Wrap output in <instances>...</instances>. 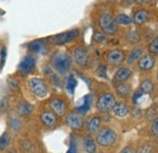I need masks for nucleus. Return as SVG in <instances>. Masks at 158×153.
<instances>
[{
  "instance_id": "ddd939ff",
  "label": "nucleus",
  "mask_w": 158,
  "mask_h": 153,
  "mask_svg": "<svg viewBox=\"0 0 158 153\" xmlns=\"http://www.w3.org/2000/svg\"><path fill=\"white\" fill-rule=\"evenodd\" d=\"M136 66L141 72H151L156 67V56L150 55V54H143L139 58Z\"/></svg>"
},
{
  "instance_id": "2eb2a0df",
  "label": "nucleus",
  "mask_w": 158,
  "mask_h": 153,
  "mask_svg": "<svg viewBox=\"0 0 158 153\" xmlns=\"http://www.w3.org/2000/svg\"><path fill=\"white\" fill-rule=\"evenodd\" d=\"M39 119L41 124L46 128H55L57 125V119L50 111H41L39 114Z\"/></svg>"
},
{
  "instance_id": "f257e3e1",
  "label": "nucleus",
  "mask_w": 158,
  "mask_h": 153,
  "mask_svg": "<svg viewBox=\"0 0 158 153\" xmlns=\"http://www.w3.org/2000/svg\"><path fill=\"white\" fill-rule=\"evenodd\" d=\"M73 61L67 51L57 50L50 56V67L60 76H67L72 69Z\"/></svg>"
},
{
  "instance_id": "c9c22d12",
  "label": "nucleus",
  "mask_w": 158,
  "mask_h": 153,
  "mask_svg": "<svg viewBox=\"0 0 158 153\" xmlns=\"http://www.w3.org/2000/svg\"><path fill=\"white\" fill-rule=\"evenodd\" d=\"M152 2V0H135V4L139 6H145V5H150Z\"/></svg>"
},
{
  "instance_id": "20e7f679",
  "label": "nucleus",
  "mask_w": 158,
  "mask_h": 153,
  "mask_svg": "<svg viewBox=\"0 0 158 153\" xmlns=\"http://www.w3.org/2000/svg\"><path fill=\"white\" fill-rule=\"evenodd\" d=\"M28 89L38 98H44L49 95L48 83L39 76H32L28 79Z\"/></svg>"
},
{
  "instance_id": "bb28decb",
  "label": "nucleus",
  "mask_w": 158,
  "mask_h": 153,
  "mask_svg": "<svg viewBox=\"0 0 158 153\" xmlns=\"http://www.w3.org/2000/svg\"><path fill=\"white\" fill-rule=\"evenodd\" d=\"M9 126L14 130V131H19L22 126V123H21V119L17 115H11L9 118Z\"/></svg>"
},
{
  "instance_id": "2f4dec72",
  "label": "nucleus",
  "mask_w": 158,
  "mask_h": 153,
  "mask_svg": "<svg viewBox=\"0 0 158 153\" xmlns=\"http://www.w3.org/2000/svg\"><path fill=\"white\" fill-rule=\"evenodd\" d=\"M7 84H9V86H10L11 90L20 93V84H19V81L15 78H9L7 79Z\"/></svg>"
},
{
  "instance_id": "9d476101",
  "label": "nucleus",
  "mask_w": 158,
  "mask_h": 153,
  "mask_svg": "<svg viewBox=\"0 0 158 153\" xmlns=\"http://www.w3.org/2000/svg\"><path fill=\"white\" fill-rule=\"evenodd\" d=\"M106 62L112 67H118L125 61V52L120 49H111L105 55Z\"/></svg>"
},
{
  "instance_id": "f03ea898",
  "label": "nucleus",
  "mask_w": 158,
  "mask_h": 153,
  "mask_svg": "<svg viewBox=\"0 0 158 153\" xmlns=\"http://www.w3.org/2000/svg\"><path fill=\"white\" fill-rule=\"evenodd\" d=\"M98 24H99L101 32L106 35H114L118 32V26L114 21V16L107 9H103L100 11L99 17H98Z\"/></svg>"
},
{
  "instance_id": "cd10ccee",
  "label": "nucleus",
  "mask_w": 158,
  "mask_h": 153,
  "mask_svg": "<svg viewBox=\"0 0 158 153\" xmlns=\"http://www.w3.org/2000/svg\"><path fill=\"white\" fill-rule=\"evenodd\" d=\"M147 51H148L150 55H153V56H156L158 54V38L157 37H155V38L148 43Z\"/></svg>"
},
{
  "instance_id": "f3484780",
  "label": "nucleus",
  "mask_w": 158,
  "mask_h": 153,
  "mask_svg": "<svg viewBox=\"0 0 158 153\" xmlns=\"http://www.w3.org/2000/svg\"><path fill=\"white\" fill-rule=\"evenodd\" d=\"M101 124H102V118L100 115H94L91 117L88 122H86V129L90 135L96 134L101 129Z\"/></svg>"
},
{
  "instance_id": "423d86ee",
  "label": "nucleus",
  "mask_w": 158,
  "mask_h": 153,
  "mask_svg": "<svg viewBox=\"0 0 158 153\" xmlns=\"http://www.w3.org/2000/svg\"><path fill=\"white\" fill-rule=\"evenodd\" d=\"M78 37H79L78 29H69V31L62 32V33H59V34L48 37L46 41L50 43V44H52V45H66V44L72 43L73 40H76Z\"/></svg>"
},
{
  "instance_id": "a878e982",
  "label": "nucleus",
  "mask_w": 158,
  "mask_h": 153,
  "mask_svg": "<svg viewBox=\"0 0 158 153\" xmlns=\"http://www.w3.org/2000/svg\"><path fill=\"white\" fill-rule=\"evenodd\" d=\"M77 86V79L73 74H68L66 78V89L68 90L69 94H73Z\"/></svg>"
},
{
  "instance_id": "6e6552de",
  "label": "nucleus",
  "mask_w": 158,
  "mask_h": 153,
  "mask_svg": "<svg viewBox=\"0 0 158 153\" xmlns=\"http://www.w3.org/2000/svg\"><path fill=\"white\" fill-rule=\"evenodd\" d=\"M49 108L50 112L55 115L56 118H62L66 115V111H67V102L64 98L55 96L49 100Z\"/></svg>"
},
{
  "instance_id": "dca6fc26",
  "label": "nucleus",
  "mask_w": 158,
  "mask_h": 153,
  "mask_svg": "<svg viewBox=\"0 0 158 153\" xmlns=\"http://www.w3.org/2000/svg\"><path fill=\"white\" fill-rule=\"evenodd\" d=\"M111 112H113V114L116 117H118V118H125L130 113V107H129V105L127 102L118 101V102H116V105L113 106Z\"/></svg>"
},
{
  "instance_id": "c85d7f7f",
  "label": "nucleus",
  "mask_w": 158,
  "mask_h": 153,
  "mask_svg": "<svg viewBox=\"0 0 158 153\" xmlns=\"http://www.w3.org/2000/svg\"><path fill=\"white\" fill-rule=\"evenodd\" d=\"M157 107L156 106H151V107H148L147 110H146V112H145V115H146V118L148 119V120H153V119H157Z\"/></svg>"
},
{
  "instance_id": "e433bc0d",
  "label": "nucleus",
  "mask_w": 158,
  "mask_h": 153,
  "mask_svg": "<svg viewBox=\"0 0 158 153\" xmlns=\"http://www.w3.org/2000/svg\"><path fill=\"white\" fill-rule=\"evenodd\" d=\"M120 153H136V150L135 148H133V147H130V146H128V147H124Z\"/></svg>"
},
{
  "instance_id": "412c9836",
  "label": "nucleus",
  "mask_w": 158,
  "mask_h": 153,
  "mask_svg": "<svg viewBox=\"0 0 158 153\" xmlns=\"http://www.w3.org/2000/svg\"><path fill=\"white\" fill-rule=\"evenodd\" d=\"M28 49L35 54V55H39V54H43L46 51V44L44 40L41 39H37V40H33L32 43L28 44Z\"/></svg>"
},
{
  "instance_id": "a211bd4d",
  "label": "nucleus",
  "mask_w": 158,
  "mask_h": 153,
  "mask_svg": "<svg viewBox=\"0 0 158 153\" xmlns=\"http://www.w3.org/2000/svg\"><path fill=\"white\" fill-rule=\"evenodd\" d=\"M114 91L119 97L128 98L131 95V86L128 83H114Z\"/></svg>"
},
{
  "instance_id": "4be33fe9",
  "label": "nucleus",
  "mask_w": 158,
  "mask_h": 153,
  "mask_svg": "<svg viewBox=\"0 0 158 153\" xmlns=\"http://www.w3.org/2000/svg\"><path fill=\"white\" fill-rule=\"evenodd\" d=\"M33 111H34L33 105L27 102V101H24V100L21 101L20 103H19V106H17V113H19V115H23V117L31 115L33 113Z\"/></svg>"
},
{
  "instance_id": "1a4fd4ad",
  "label": "nucleus",
  "mask_w": 158,
  "mask_h": 153,
  "mask_svg": "<svg viewBox=\"0 0 158 153\" xmlns=\"http://www.w3.org/2000/svg\"><path fill=\"white\" fill-rule=\"evenodd\" d=\"M35 66H37V60L34 55H26L19 63L17 72L21 76H27L35 69Z\"/></svg>"
},
{
  "instance_id": "473e14b6",
  "label": "nucleus",
  "mask_w": 158,
  "mask_h": 153,
  "mask_svg": "<svg viewBox=\"0 0 158 153\" xmlns=\"http://www.w3.org/2000/svg\"><path fill=\"white\" fill-rule=\"evenodd\" d=\"M136 153H156V151L151 145H143L136 151Z\"/></svg>"
},
{
  "instance_id": "58836bf2",
  "label": "nucleus",
  "mask_w": 158,
  "mask_h": 153,
  "mask_svg": "<svg viewBox=\"0 0 158 153\" xmlns=\"http://www.w3.org/2000/svg\"><path fill=\"white\" fill-rule=\"evenodd\" d=\"M77 152V148H76V145H72L71 147H69V150H68V152L67 153H76Z\"/></svg>"
},
{
  "instance_id": "393cba45",
  "label": "nucleus",
  "mask_w": 158,
  "mask_h": 153,
  "mask_svg": "<svg viewBox=\"0 0 158 153\" xmlns=\"http://www.w3.org/2000/svg\"><path fill=\"white\" fill-rule=\"evenodd\" d=\"M114 21L117 23V26H123V27H128V26H131L133 24V21L131 17L124 12H119L114 16Z\"/></svg>"
},
{
  "instance_id": "9b49d317",
  "label": "nucleus",
  "mask_w": 158,
  "mask_h": 153,
  "mask_svg": "<svg viewBox=\"0 0 158 153\" xmlns=\"http://www.w3.org/2000/svg\"><path fill=\"white\" fill-rule=\"evenodd\" d=\"M71 57H72V61H74V63L79 67H86L89 63V52L83 46L74 48Z\"/></svg>"
},
{
  "instance_id": "39448f33",
  "label": "nucleus",
  "mask_w": 158,
  "mask_h": 153,
  "mask_svg": "<svg viewBox=\"0 0 158 153\" xmlns=\"http://www.w3.org/2000/svg\"><path fill=\"white\" fill-rule=\"evenodd\" d=\"M116 96L111 91H106L100 94L96 100V110L100 113H108L112 111L113 106L116 105Z\"/></svg>"
},
{
  "instance_id": "6ab92c4d",
  "label": "nucleus",
  "mask_w": 158,
  "mask_h": 153,
  "mask_svg": "<svg viewBox=\"0 0 158 153\" xmlns=\"http://www.w3.org/2000/svg\"><path fill=\"white\" fill-rule=\"evenodd\" d=\"M143 55V49L141 48V46H136V48H134L129 54H128V56H125V62H127V64L128 66H133V64H135L136 62L139 61V58L141 57Z\"/></svg>"
},
{
  "instance_id": "f704fd0d",
  "label": "nucleus",
  "mask_w": 158,
  "mask_h": 153,
  "mask_svg": "<svg viewBox=\"0 0 158 153\" xmlns=\"http://www.w3.org/2000/svg\"><path fill=\"white\" fill-rule=\"evenodd\" d=\"M151 131L155 136L158 135V119H153L151 120Z\"/></svg>"
},
{
  "instance_id": "aec40b11",
  "label": "nucleus",
  "mask_w": 158,
  "mask_h": 153,
  "mask_svg": "<svg viewBox=\"0 0 158 153\" xmlns=\"http://www.w3.org/2000/svg\"><path fill=\"white\" fill-rule=\"evenodd\" d=\"M139 90H140L142 94L151 95V94H153L155 90H156V83H155L152 79H143V80H141V83H140Z\"/></svg>"
},
{
  "instance_id": "f8f14e48",
  "label": "nucleus",
  "mask_w": 158,
  "mask_h": 153,
  "mask_svg": "<svg viewBox=\"0 0 158 153\" xmlns=\"http://www.w3.org/2000/svg\"><path fill=\"white\" fill-rule=\"evenodd\" d=\"M66 123L74 131H79V130H81L84 128L83 117L79 114L78 112H74V111H72V112L66 114Z\"/></svg>"
},
{
  "instance_id": "0eeeda50",
  "label": "nucleus",
  "mask_w": 158,
  "mask_h": 153,
  "mask_svg": "<svg viewBox=\"0 0 158 153\" xmlns=\"http://www.w3.org/2000/svg\"><path fill=\"white\" fill-rule=\"evenodd\" d=\"M152 19V11L145 6H138L133 11L131 21L136 26H145Z\"/></svg>"
},
{
  "instance_id": "5701e85b",
  "label": "nucleus",
  "mask_w": 158,
  "mask_h": 153,
  "mask_svg": "<svg viewBox=\"0 0 158 153\" xmlns=\"http://www.w3.org/2000/svg\"><path fill=\"white\" fill-rule=\"evenodd\" d=\"M83 147H84V151L86 153L96 152L98 145H96V141L91 137V135H88V136L84 137V140H83Z\"/></svg>"
},
{
  "instance_id": "4468645a",
  "label": "nucleus",
  "mask_w": 158,
  "mask_h": 153,
  "mask_svg": "<svg viewBox=\"0 0 158 153\" xmlns=\"http://www.w3.org/2000/svg\"><path fill=\"white\" fill-rule=\"evenodd\" d=\"M133 69L130 67H119L118 69L114 72L113 76V81L114 83H127L133 78Z\"/></svg>"
},
{
  "instance_id": "c756f323",
  "label": "nucleus",
  "mask_w": 158,
  "mask_h": 153,
  "mask_svg": "<svg viewBox=\"0 0 158 153\" xmlns=\"http://www.w3.org/2000/svg\"><path fill=\"white\" fill-rule=\"evenodd\" d=\"M10 145V135L7 133L0 136V150H6Z\"/></svg>"
},
{
  "instance_id": "72a5a7b5",
  "label": "nucleus",
  "mask_w": 158,
  "mask_h": 153,
  "mask_svg": "<svg viewBox=\"0 0 158 153\" xmlns=\"http://www.w3.org/2000/svg\"><path fill=\"white\" fill-rule=\"evenodd\" d=\"M6 55H7V50H6V46H2L1 50H0V69L4 67L5 64V60H6Z\"/></svg>"
},
{
  "instance_id": "4c0bfd02",
  "label": "nucleus",
  "mask_w": 158,
  "mask_h": 153,
  "mask_svg": "<svg viewBox=\"0 0 158 153\" xmlns=\"http://www.w3.org/2000/svg\"><path fill=\"white\" fill-rule=\"evenodd\" d=\"M123 4L125 5H131V4H135V0H120Z\"/></svg>"
},
{
  "instance_id": "b1692460",
  "label": "nucleus",
  "mask_w": 158,
  "mask_h": 153,
  "mask_svg": "<svg viewBox=\"0 0 158 153\" xmlns=\"http://www.w3.org/2000/svg\"><path fill=\"white\" fill-rule=\"evenodd\" d=\"M125 38H127V41L131 45H136L141 41V34L138 29H129L125 34Z\"/></svg>"
},
{
  "instance_id": "7ed1b4c3",
  "label": "nucleus",
  "mask_w": 158,
  "mask_h": 153,
  "mask_svg": "<svg viewBox=\"0 0 158 153\" xmlns=\"http://www.w3.org/2000/svg\"><path fill=\"white\" fill-rule=\"evenodd\" d=\"M118 139L117 131L110 126L101 128L96 133V145H100L101 147H111L116 143Z\"/></svg>"
},
{
  "instance_id": "7c9ffc66",
  "label": "nucleus",
  "mask_w": 158,
  "mask_h": 153,
  "mask_svg": "<svg viewBox=\"0 0 158 153\" xmlns=\"http://www.w3.org/2000/svg\"><path fill=\"white\" fill-rule=\"evenodd\" d=\"M93 39H94V41H96V43H99V44H103V43H106L107 41V37H106V34H103L102 32H94V35H93Z\"/></svg>"
}]
</instances>
